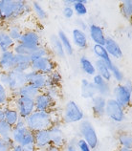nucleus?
<instances>
[{
  "label": "nucleus",
  "instance_id": "nucleus-18",
  "mask_svg": "<svg viewBox=\"0 0 132 151\" xmlns=\"http://www.w3.org/2000/svg\"><path fill=\"white\" fill-rule=\"evenodd\" d=\"M105 48L106 52L110 55V58L119 59L123 57V51L121 49V46L119 45V43L115 40L114 38L106 37L105 42Z\"/></svg>",
  "mask_w": 132,
  "mask_h": 151
},
{
  "label": "nucleus",
  "instance_id": "nucleus-21",
  "mask_svg": "<svg viewBox=\"0 0 132 151\" xmlns=\"http://www.w3.org/2000/svg\"><path fill=\"white\" fill-rule=\"evenodd\" d=\"M14 69L22 73H26L31 70V58L29 55H14Z\"/></svg>",
  "mask_w": 132,
  "mask_h": 151
},
{
  "label": "nucleus",
  "instance_id": "nucleus-12",
  "mask_svg": "<svg viewBox=\"0 0 132 151\" xmlns=\"http://www.w3.org/2000/svg\"><path fill=\"white\" fill-rule=\"evenodd\" d=\"M35 101V111H42V112H47V111H52L55 109L56 102L48 96V95L42 91L37 97L34 99Z\"/></svg>",
  "mask_w": 132,
  "mask_h": 151
},
{
  "label": "nucleus",
  "instance_id": "nucleus-5",
  "mask_svg": "<svg viewBox=\"0 0 132 151\" xmlns=\"http://www.w3.org/2000/svg\"><path fill=\"white\" fill-rule=\"evenodd\" d=\"M57 61L54 59L52 55L39 58L31 62V70L37 71V72L47 76L51 75L55 70H57Z\"/></svg>",
  "mask_w": 132,
  "mask_h": 151
},
{
  "label": "nucleus",
  "instance_id": "nucleus-19",
  "mask_svg": "<svg viewBox=\"0 0 132 151\" xmlns=\"http://www.w3.org/2000/svg\"><path fill=\"white\" fill-rule=\"evenodd\" d=\"M39 93H40V91L38 89H37L33 85L29 84V83H26L25 85L20 87L17 91H15L14 93H11V97H12V100L17 97H25V98H30L34 100Z\"/></svg>",
  "mask_w": 132,
  "mask_h": 151
},
{
  "label": "nucleus",
  "instance_id": "nucleus-49",
  "mask_svg": "<svg viewBox=\"0 0 132 151\" xmlns=\"http://www.w3.org/2000/svg\"><path fill=\"white\" fill-rule=\"evenodd\" d=\"M14 126H17V127H25V126H26L25 119H23V118H19V119H18V121H17V122L14 124Z\"/></svg>",
  "mask_w": 132,
  "mask_h": 151
},
{
  "label": "nucleus",
  "instance_id": "nucleus-34",
  "mask_svg": "<svg viewBox=\"0 0 132 151\" xmlns=\"http://www.w3.org/2000/svg\"><path fill=\"white\" fill-rule=\"evenodd\" d=\"M121 9L122 15L126 20L132 21V0H123L121 2Z\"/></svg>",
  "mask_w": 132,
  "mask_h": 151
},
{
  "label": "nucleus",
  "instance_id": "nucleus-58",
  "mask_svg": "<svg viewBox=\"0 0 132 151\" xmlns=\"http://www.w3.org/2000/svg\"><path fill=\"white\" fill-rule=\"evenodd\" d=\"M0 22H1V17H0Z\"/></svg>",
  "mask_w": 132,
  "mask_h": 151
},
{
  "label": "nucleus",
  "instance_id": "nucleus-41",
  "mask_svg": "<svg viewBox=\"0 0 132 151\" xmlns=\"http://www.w3.org/2000/svg\"><path fill=\"white\" fill-rule=\"evenodd\" d=\"M110 72H111L112 78H114L117 82L122 83L123 81V79H125V76H123V73L122 72V70L120 69L116 64H114L113 66H112V68L110 69Z\"/></svg>",
  "mask_w": 132,
  "mask_h": 151
},
{
  "label": "nucleus",
  "instance_id": "nucleus-13",
  "mask_svg": "<svg viewBox=\"0 0 132 151\" xmlns=\"http://www.w3.org/2000/svg\"><path fill=\"white\" fill-rule=\"evenodd\" d=\"M51 145L58 146L59 148H63L66 145V138L65 134L61 128V124H53L49 129Z\"/></svg>",
  "mask_w": 132,
  "mask_h": 151
},
{
  "label": "nucleus",
  "instance_id": "nucleus-30",
  "mask_svg": "<svg viewBox=\"0 0 132 151\" xmlns=\"http://www.w3.org/2000/svg\"><path fill=\"white\" fill-rule=\"evenodd\" d=\"M57 35L61 42V44L63 46V49H64L66 55H73L74 54V47H73V44H72V41L70 40V38L68 37V35H66L65 32L62 31V30L58 31Z\"/></svg>",
  "mask_w": 132,
  "mask_h": 151
},
{
  "label": "nucleus",
  "instance_id": "nucleus-44",
  "mask_svg": "<svg viewBox=\"0 0 132 151\" xmlns=\"http://www.w3.org/2000/svg\"><path fill=\"white\" fill-rule=\"evenodd\" d=\"M76 145H77V148L79 151H92L90 148V146L86 144V142H84L82 139H79L76 142Z\"/></svg>",
  "mask_w": 132,
  "mask_h": 151
},
{
  "label": "nucleus",
  "instance_id": "nucleus-53",
  "mask_svg": "<svg viewBox=\"0 0 132 151\" xmlns=\"http://www.w3.org/2000/svg\"><path fill=\"white\" fill-rule=\"evenodd\" d=\"M74 2H75V0H66V1H64V4H65V6L72 7V6H73Z\"/></svg>",
  "mask_w": 132,
  "mask_h": 151
},
{
  "label": "nucleus",
  "instance_id": "nucleus-36",
  "mask_svg": "<svg viewBox=\"0 0 132 151\" xmlns=\"http://www.w3.org/2000/svg\"><path fill=\"white\" fill-rule=\"evenodd\" d=\"M47 55H51L50 50L48 49V47H46L45 45H39L38 47H37L32 53L29 57L31 58V62L33 60H35L39 58H43V57H47Z\"/></svg>",
  "mask_w": 132,
  "mask_h": 151
},
{
  "label": "nucleus",
  "instance_id": "nucleus-14",
  "mask_svg": "<svg viewBox=\"0 0 132 151\" xmlns=\"http://www.w3.org/2000/svg\"><path fill=\"white\" fill-rule=\"evenodd\" d=\"M35 136V145L38 151H43L51 145V138L49 130H39L34 132Z\"/></svg>",
  "mask_w": 132,
  "mask_h": 151
},
{
  "label": "nucleus",
  "instance_id": "nucleus-32",
  "mask_svg": "<svg viewBox=\"0 0 132 151\" xmlns=\"http://www.w3.org/2000/svg\"><path fill=\"white\" fill-rule=\"evenodd\" d=\"M118 144L120 147L132 148V134L126 131L120 132L117 136Z\"/></svg>",
  "mask_w": 132,
  "mask_h": 151
},
{
  "label": "nucleus",
  "instance_id": "nucleus-2",
  "mask_svg": "<svg viewBox=\"0 0 132 151\" xmlns=\"http://www.w3.org/2000/svg\"><path fill=\"white\" fill-rule=\"evenodd\" d=\"M26 126L32 132H37L39 130L49 129L53 125V112L47 111H34L30 116L25 119Z\"/></svg>",
  "mask_w": 132,
  "mask_h": 151
},
{
  "label": "nucleus",
  "instance_id": "nucleus-42",
  "mask_svg": "<svg viewBox=\"0 0 132 151\" xmlns=\"http://www.w3.org/2000/svg\"><path fill=\"white\" fill-rule=\"evenodd\" d=\"M49 78H50V81L52 85L61 87V84L62 82V76L59 73L58 70H55L51 75H49Z\"/></svg>",
  "mask_w": 132,
  "mask_h": 151
},
{
  "label": "nucleus",
  "instance_id": "nucleus-3",
  "mask_svg": "<svg viewBox=\"0 0 132 151\" xmlns=\"http://www.w3.org/2000/svg\"><path fill=\"white\" fill-rule=\"evenodd\" d=\"M61 118L64 124H78L84 120V113L77 102L69 101L63 107Z\"/></svg>",
  "mask_w": 132,
  "mask_h": 151
},
{
  "label": "nucleus",
  "instance_id": "nucleus-8",
  "mask_svg": "<svg viewBox=\"0 0 132 151\" xmlns=\"http://www.w3.org/2000/svg\"><path fill=\"white\" fill-rule=\"evenodd\" d=\"M25 74H26L27 83L33 85L34 87H35V88L40 91V92L44 91L48 87L52 86L49 76L37 72V71L34 70H29Z\"/></svg>",
  "mask_w": 132,
  "mask_h": 151
},
{
  "label": "nucleus",
  "instance_id": "nucleus-20",
  "mask_svg": "<svg viewBox=\"0 0 132 151\" xmlns=\"http://www.w3.org/2000/svg\"><path fill=\"white\" fill-rule=\"evenodd\" d=\"M14 52L6 51L0 54V72H10L14 69Z\"/></svg>",
  "mask_w": 132,
  "mask_h": 151
},
{
  "label": "nucleus",
  "instance_id": "nucleus-23",
  "mask_svg": "<svg viewBox=\"0 0 132 151\" xmlns=\"http://www.w3.org/2000/svg\"><path fill=\"white\" fill-rule=\"evenodd\" d=\"M92 51H93L94 55L97 57V59H100V60L106 63V65L108 66L109 69L112 68V66L114 65V62L112 60V58H110V55H108V53L106 52L105 46L94 44L93 47H92Z\"/></svg>",
  "mask_w": 132,
  "mask_h": 151
},
{
  "label": "nucleus",
  "instance_id": "nucleus-4",
  "mask_svg": "<svg viewBox=\"0 0 132 151\" xmlns=\"http://www.w3.org/2000/svg\"><path fill=\"white\" fill-rule=\"evenodd\" d=\"M79 130L81 133L82 139L86 144L90 146L91 149H96L99 145V138L97 131L95 127L91 124V122L87 120H83L79 122Z\"/></svg>",
  "mask_w": 132,
  "mask_h": 151
},
{
  "label": "nucleus",
  "instance_id": "nucleus-29",
  "mask_svg": "<svg viewBox=\"0 0 132 151\" xmlns=\"http://www.w3.org/2000/svg\"><path fill=\"white\" fill-rule=\"evenodd\" d=\"M79 66H81L82 72L85 75L89 76V77H93V76L96 75V69L94 63L92 62L91 59H89L85 55H82L79 58Z\"/></svg>",
  "mask_w": 132,
  "mask_h": 151
},
{
  "label": "nucleus",
  "instance_id": "nucleus-17",
  "mask_svg": "<svg viewBox=\"0 0 132 151\" xmlns=\"http://www.w3.org/2000/svg\"><path fill=\"white\" fill-rule=\"evenodd\" d=\"M105 105H106V98L102 97L100 95L96 96L91 100V107L93 115L98 118L103 117L105 115Z\"/></svg>",
  "mask_w": 132,
  "mask_h": 151
},
{
  "label": "nucleus",
  "instance_id": "nucleus-10",
  "mask_svg": "<svg viewBox=\"0 0 132 151\" xmlns=\"http://www.w3.org/2000/svg\"><path fill=\"white\" fill-rule=\"evenodd\" d=\"M8 76H9V79H8L6 88L10 93L15 92L27 83L25 73L18 72V71L13 69L10 72H8Z\"/></svg>",
  "mask_w": 132,
  "mask_h": 151
},
{
  "label": "nucleus",
  "instance_id": "nucleus-55",
  "mask_svg": "<svg viewBox=\"0 0 132 151\" xmlns=\"http://www.w3.org/2000/svg\"><path fill=\"white\" fill-rule=\"evenodd\" d=\"M5 91H7V88L3 84H1V83H0V94L3 93V92H5Z\"/></svg>",
  "mask_w": 132,
  "mask_h": 151
},
{
  "label": "nucleus",
  "instance_id": "nucleus-38",
  "mask_svg": "<svg viewBox=\"0 0 132 151\" xmlns=\"http://www.w3.org/2000/svg\"><path fill=\"white\" fill-rule=\"evenodd\" d=\"M35 49H32L27 47L26 45L22 44L20 42H15L12 51L14 52V55H30Z\"/></svg>",
  "mask_w": 132,
  "mask_h": 151
},
{
  "label": "nucleus",
  "instance_id": "nucleus-46",
  "mask_svg": "<svg viewBox=\"0 0 132 151\" xmlns=\"http://www.w3.org/2000/svg\"><path fill=\"white\" fill-rule=\"evenodd\" d=\"M8 79H9V76H8V73L6 72H0V83L3 84L6 87L7 83H8Z\"/></svg>",
  "mask_w": 132,
  "mask_h": 151
},
{
  "label": "nucleus",
  "instance_id": "nucleus-11",
  "mask_svg": "<svg viewBox=\"0 0 132 151\" xmlns=\"http://www.w3.org/2000/svg\"><path fill=\"white\" fill-rule=\"evenodd\" d=\"M18 42L26 45L29 48L35 49L41 45V37L38 34V32L35 30H24Z\"/></svg>",
  "mask_w": 132,
  "mask_h": 151
},
{
  "label": "nucleus",
  "instance_id": "nucleus-16",
  "mask_svg": "<svg viewBox=\"0 0 132 151\" xmlns=\"http://www.w3.org/2000/svg\"><path fill=\"white\" fill-rule=\"evenodd\" d=\"M90 39L96 45H105L106 35L103 29L97 24H91L88 28Z\"/></svg>",
  "mask_w": 132,
  "mask_h": 151
},
{
  "label": "nucleus",
  "instance_id": "nucleus-59",
  "mask_svg": "<svg viewBox=\"0 0 132 151\" xmlns=\"http://www.w3.org/2000/svg\"><path fill=\"white\" fill-rule=\"evenodd\" d=\"M0 122H2V121H0Z\"/></svg>",
  "mask_w": 132,
  "mask_h": 151
},
{
  "label": "nucleus",
  "instance_id": "nucleus-25",
  "mask_svg": "<svg viewBox=\"0 0 132 151\" xmlns=\"http://www.w3.org/2000/svg\"><path fill=\"white\" fill-rule=\"evenodd\" d=\"M50 46H51V51L53 52L54 55L59 58H65L66 53L64 49H63V46L57 35H52L50 37Z\"/></svg>",
  "mask_w": 132,
  "mask_h": 151
},
{
  "label": "nucleus",
  "instance_id": "nucleus-56",
  "mask_svg": "<svg viewBox=\"0 0 132 151\" xmlns=\"http://www.w3.org/2000/svg\"><path fill=\"white\" fill-rule=\"evenodd\" d=\"M117 151H132V148H126V147H119Z\"/></svg>",
  "mask_w": 132,
  "mask_h": 151
},
{
  "label": "nucleus",
  "instance_id": "nucleus-28",
  "mask_svg": "<svg viewBox=\"0 0 132 151\" xmlns=\"http://www.w3.org/2000/svg\"><path fill=\"white\" fill-rule=\"evenodd\" d=\"M14 43L15 42L10 37L6 30H0V51L1 53L12 50Z\"/></svg>",
  "mask_w": 132,
  "mask_h": 151
},
{
  "label": "nucleus",
  "instance_id": "nucleus-57",
  "mask_svg": "<svg viewBox=\"0 0 132 151\" xmlns=\"http://www.w3.org/2000/svg\"><path fill=\"white\" fill-rule=\"evenodd\" d=\"M3 145H4V140L0 137V147H2Z\"/></svg>",
  "mask_w": 132,
  "mask_h": 151
},
{
  "label": "nucleus",
  "instance_id": "nucleus-27",
  "mask_svg": "<svg viewBox=\"0 0 132 151\" xmlns=\"http://www.w3.org/2000/svg\"><path fill=\"white\" fill-rule=\"evenodd\" d=\"M94 65L96 69V74L101 76L103 79H105L106 81L109 82L112 79V77H111L110 69L108 68V66L106 65V63L100 60V59H96Z\"/></svg>",
  "mask_w": 132,
  "mask_h": 151
},
{
  "label": "nucleus",
  "instance_id": "nucleus-50",
  "mask_svg": "<svg viewBox=\"0 0 132 151\" xmlns=\"http://www.w3.org/2000/svg\"><path fill=\"white\" fill-rule=\"evenodd\" d=\"M22 147V146H21ZM23 148V151H38L37 150V147H35V144L34 145H26V146H24Z\"/></svg>",
  "mask_w": 132,
  "mask_h": 151
},
{
  "label": "nucleus",
  "instance_id": "nucleus-43",
  "mask_svg": "<svg viewBox=\"0 0 132 151\" xmlns=\"http://www.w3.org/2000/svg\"><path fill=\"white\" fill-rule=\"evenodd\" d=\"M35 144V136H34V132H32V131L28 130V132L25 134V136L22 139V141L20 142V145L22 147L26 145H34Z\"/></svg>",
  "mask_w": 132,
  "mask_h": 151
},
{
  "label": "nucleus",
  "instance_id": "nucleus-6",
  "mask_svg": "<svg viewBox=\"0 0 132 151\" xmlns=\"http://www.w3.org/2000/svg\"><path fill=\"white\" fill-rule=\"evenodd\" d=\"M114 100L126 110L130 107L132 103V91L128 89L123 83H119L112 90Z\"/></svg>",
  "mask_w": 132,
  "mask_h": 151
},
{
  "label": "nucleus",
  "instance_id": "nucleus-39",
  "mask_svg": "<svg viewBox=\"0 0 132 151\" xmlns=\"http://www.w3.org/2000/svg\"><path fill=\"white\" fill-rule=\"evenodd\" d=\"M12 129H13V126L8 124L5 121L0 122V137H1L4 141L11 139Z\"/></svg>",
  "mask_w": 132,
  "mask_h": 151
},
{
  "label": "nucleus",
  "instance_id": "nucleus-45",
  "mask_svg": "<svg viewBox=\"0 0 132 151\" xmlns=\"http://www.w3.org/2000/svg\"><path fill=\"white\" fill-rule=\"evenodd\" d=\"M62 14H63V17H64L65 18L71 19L72 17H74V14H75L73 8L70 7V6H65L62 9Z\"/></svg>",
  "mask_w": 132,
  "mask_h": 151
},
{
  "label": "nucleus",
  "instance_id": "nucleus-26",
  "mask_svg": "<svg viewBox=\"0 0 132 151\" xmlns=\"http://www.w3.org/2000/svg\"><path fill=\"white\" fill-rule=\"evenodd\" d=\"M3 109H4V121L11 126H14V124L17 122L18 119L20 118L17 110L12 105L3 107Z\"/></svg>",
  "mask_w": 132,
  "mask_h": 151
},
{
  "label": "nucleus",
  "instance_id": "nucleus-60",
  "mask_svg": "<svg viewBox=\"0 0 132 151\" xmlns=\"http://www.w3.org/2000/svg\"><path fill=\"white\" fill-rule=\"evenodd\" d=\"M0 107H1V106H0Z\"/></svg>",
  "mask_w": 132,
  "mask_h": 151
},
{
  "label": "nucleus",
  "instance_id": "nucleus-47",
  "mask_svg": "<svg viewBox=\"0 0 132 151\" xmlns=\"http://www.w3.org/2000/svg\"><path fill=\"white\" fill-rule=\"evenodd\" d=\"M77 24H78V29H79V30H82V31H84L85 32V29H87V25H86V23L82 20V18H78L77 19Z\"/></svg>",
  "mask_w": 132,
  "mask_h": 151
},
{
  "label": "nucleus",
  "instance_id": "nucleus-54",
  "mask_svg": "<svg viewBox=\"0 0 132 151\" xmlns=\"http://www.w3.org/2000/svg\"><path fill=\"white\" fill-rule=\"evenodd\" d=\"M0 121H4V109H3V107H0Z\"/></svg>",
  "mask_w": 132,
  "mask_h": 151
},
{
  "label": "nucleus",
  "instance_id": "nucleus-48",
  "mask_svg": "<svg viewBox=\"0 0 132 151\" xmlns=\"http://www.w3.org/2000/svg\"><path fill=\"white\" fill-rule=\"evenodd\" d=\"M65 148H66V151H79L78 148H77V145L74 142H68L65 145Z\"/></svg>",
  "mask_w": 132,
  "mask_h": 151
},
{
  "label": "nucleus",
  "instance_id": "nucleus-31",
  "mask_svg": "<svg viewBox=\"0 0 132 151\" xmlns=\"http://www.w3.org/2000/svg\"><path fill=\"white\" fill-rule=\"evenodd\" d=\"M27 126L25 127H17L13 126L12 129V134H11V139L12 141L14 142V145H20V142L22 141V139L25 136V134L28 132Z\"/></svg>",
  "mask_w": 132,
  "mask_h": 151
},
{
  "label": "nucleus",
  "instance_id": "nucleus-22",
  "mask_svg": "<svg viewBox=\"0 0 132 151\" xmlns=\"http://www.w3.org/2000/svg\"><path fill=\"white\" fill-rule=\"evenodd\" d=\"M72 41L79 49L84 50L88 47V37L84 31L75 28L72 31Z\"/></svg>",
  "mask_w": 132,
  "mask_h": 151
},
{
  "label": "nucleus",
  "instance_id": "nucleus-24",
  "mask_svg": "<svg viewBox=\"0 0 132 151\" xmlns=\"http://www.w3.org/2000/svg\"><path fill=\"white\" fill-rule=\"evenodd\" d=\"M81 95L85 100H92L96 95L97 91L94 84L87 78H82L81 81Z\"/></svg>",
  "mask_w": 132,
  "mask_h": 151
},
{
  "label": "nucleus",
  "instance_id": "nucleus-37",
  "mask_svg": "<svg viewBox=\"0 0 132 151\" xmlns=\"http://www.w3.org/2000/svg\"><path fill=\"white\" fill-rule=\"evenodd\" d=\"M87 1L85 0H75V2L73 4L74 13L78 15V17H83V15L87 14V7H86Z\"/></svg>",
  "mask_w": 132,
  "mask_h": 151
},
{
  "label": "nucleus",
  "instance_id": "nucleus-1",
  "mask_svg": "<svg viewBox=\"0 0 132 151\" xmlns=\"http://www.w3.org/2000/svg\"><path fill=\"white\" fill-rule=\"evenodd\" d=\"M32 13V6L23 0H0L1 21L14 22L23 15Z\"/></svg>",
  "mask_w": 132,
  "mask_h": 151
},
{
  "label": "nucleus",
  "instance_id": "nucleus-9",
  "mask_svg": "<svg viewBox=\"0 0 132 151\" xmlns=\"http://www.w3.org/2000/svg\"><path fill=\"white\" fill-rule=\"evenodd\" d=\"M105 115L115 122H122L126 119V109L119 104L114 99H106Z\"/></svg>",
  "mask_w": 132,
  "mask_h": 151
},
{
  "label": "nucleus",
  "instance_id": "nucleus-40",
  "mask_svg": "<svg viewBox=\"0 0 132 151\" xmlns=\"http://www.w3.org/2000/svg\"><path fill=\"white\" fill-rule=\"evenodd\" d=\"M44 92H45L55 102H57L59 100V98H61V89H59V87L52 85L44 90Z\"/></svg>",
  "mask_w": 132,
  "mask_h": 151
},
{
  "label": "nucleus",
  "instance_id": "nucleus-15",
  "mask_svg": "<svg viewBox=\"0 0 132 151\" xmlns=\"http://www.w3.org/2000/svg\"><path fill=\"white\" fill-rule=\"evenodd\" d=\"M91 81L95 86L96 91H97V95H100V96L105 98L109 96V94L111 93V89L108 81H106L105 79H103L101 76L97 74L92 77Z\"/></svg>",
  "mask_w": 132,
  "mask_h": 151
},
{
  "label": "nucleus",
  "instance_id": "nucleus-7",
  "mask_svg": "<svg viewBox=\"0 0 132 151\" xmlns=\"http://www.w3.org/2000/svg\"><path fill=\"white\" fill-rule=\"evenodd\" d=\"M10 105L14 107L17 110L20 118L26 119L28 116L34 112L35 109V101L33 99L25 98V97H17L12 100Z\"/></svg>",
  "mask_w": 132,
  "mask_h": 151
},
{
  "label": "nucleus",
  "instance_id": "nucleus-51",
  "mask_svg": "<svg viewBox=\"0 0 132 151\" xmlns=\"http://www.w3.org/2000/svg\"><path fill=\"white\" fill-rule=\"evenodd\" d=\"M43 151H61V148L58 147V146L53 145H50L48 147H46Z\"/></svg>",
  "mask_w": 132,
  "mask_h": 151
},
{
  "label": "nucleus",
  "instance_id": "nucleus-33",
  "mask_svg": "<svg viewBox=\"0 0 132 151\" xmlns=\"http://www.w3.org/2000/svg\"><path fill=\"white\" fill-rule=\"evenodd\" d=\"M6 32L14 42H18L19 39H20V37H21V35H22L23 30L21 29V27L18 24H14H14L9 25V27L7 28Z\"/></svg>",
  "mask_w": 132,
  "mask_h": 151
},
{
  "label": "nucleus",
  "instance_id": "nucleus-35",
  "mask_svg": "<svg viewBox=\"0 0 132 151\" xmlns=\"http://www.w3.org/2000/svg\"><path fill=\"white\" fill-rule=\"evenodd\" d=\"M31 6H32V12H34L35 17H37L40 21L45 20V19L48 17L47 12L45 11V9H44V8L42 7V5L39 2L35 1V2H33L31 4Z\"/></svg>",
  "mask_w": 132,
  "mask_h": 151
},
{
  "label": "nucleus",
  "instance_id": "nucleus-52",
  "mask_svg": "<svg viewBox=\"0 0 132 151\" xmlns=\"http://www.w3.org/2000/svg\"><path fill=\"white\" fill-rule=\"evenodd\" d=\"M11 151H23V148L21 147V145H14L13 147H12Z\"/></svg>",
  "mask_w": 132,
  "mask_h": 151
}]
</instances>
